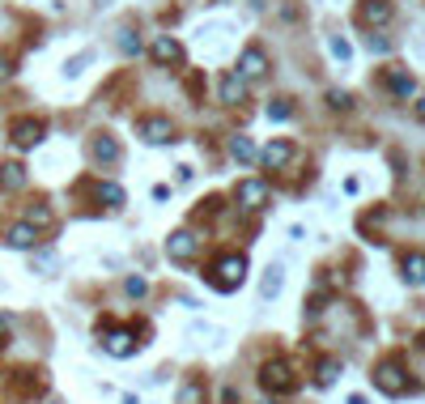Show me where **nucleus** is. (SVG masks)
<instances>
[{"mask_svg":"<svg viewBox=\"0 0 425 404\" xmlns=\"http://www.w3.org/2000/svg\"><path fill=\"white\" fill-rule=\"evenodd\" d=\"M85 64H89V51H85V55H77V60H72V64H68V77H77V72H81V68H85Z\"/></svg>","mask_w":425,"mask_h":404,"instance_id":"27","label":"nucleus"},{"mask_svg":"<svg viewBox=\"0 0 425 404\" xmlns=\"http://www.w3.org/2000/svg\"><path fill=\"white\" fill-rule=\"evenodd\" d=\"M328 102H332V107H341V111H345V107H349V102H353V98H349V94H328Z\"/></svg>","mask_w":425,"mask_h":404,"instance_id":"28","label":"nucleus"},{"mask_svg":"<svg viewBox=\"0 0 425 404\" xmlns=\"http://www.w3.org/2000/svg\"><path fill=\"white\" fill-rule=\"evenodd\" d=\"M264 72H268L264 51H260V47H247L243 60H238V77H243V81H255V77H264Z\"/></svg>","mask_w":425,"mask_h":404,"instance_id":"10","label":"nucleus"},{"mask_svg":"<svg viewBox=\"0 0 425 404\" xmlns=\"http://www.w3.org/2000/svg\"><path fill=\"white\" fill-rule=\"evenodd\" d=\"M196 251H200V243H196V234H187V230H175V234L166 239V256L179 260V264H187Z\"/></svg>","mask_w":425,"mask_h":404,"instance_id":"7","label":"nucleus"},{"mask_svg":"<svg viewBox=\"0 0 425 404\" xmlns=\"http://www.w3.org/2000/svg\"><path fill=\"white\" fill-rule=\"evenodd\" d=\"M243 277H247V260L243 256H226L213 268V285L217 290H234V285H243Z\"/></svg>","mask_w":425,"mask_h":404,"instance_id":"1","label":"nucleus"},{"mask_svg":"<svg viewBox=\"0 0 425 404\" xmlns=\"http://www.w3.org/2000/svg\"><path fill=\"white\" fill-rule=\"evenodd\" d=\"M421 349H425V337H421Z\"/></svg>","mask_w":425,"mask_h":404,"instance_id":"31","label":"nucleus"},{"mask_svg":"<svg viewBox=\"0 0 425 404\" xmlns=\"http://www.w3.org/2000/svg\"><path fill=\"white\" fill-rule=\"evenodd\" d=\"M375 388H379V392H387V396H400V392L409 388V379H404V371H400V362H396V358H387V362L375 371Z\"/></svg>","mask_w":425,"mask_h":404,"instance_id":"4","label":"nucleus"},{"mask_svg":"<svg viewBox=\"0 0 425 404\" xmlns=\"http://www.w3.org/2000/svg\"><path fill=\"white\" fill-rule=\"evenodd\" d=\"M260 379H264V388H268V392H294V388H298V379H294V366H289L285 358L268 362Z\"/></svg>","mask_w":425,"mask_h":404,"instance_id":"3","label":"nucleus"},{"mask_svg":"<svg viewBox=\"0 0 425 404\" xmlns=\"http://www.w3.org/2000/svg\"><path fill=\"white\" fill-rule=\"evenodd\" d=\"M51 222H55V217H51V209H47V204H30V209H26V226H34V230H47Z\"/></svg>","mask_w":425,"mask_h":404,"instance_id":"20","label":"nucleus"},{"mask_svg":"<svg viewBox=\"0 0 425 404\" xmlns=\"http://www.w3.org/2000/svg\"><path fill=\"white\" fill-rule=\"evenodd\" d=\"M243 98H247V81H243L238 72H226V77H221V102L238 107Z\"/></svg>","mask_w":425,"mask_h":404,"instance_id":"14","label":"nucleus"},{"mask_svg":"<svg viewBox=\"0 0 425 404\" xmlns=\"http://www.w3.org/2000/svg\"><path fill=\"white\" fill-rule=\"evenodd\" d=\"M328 47H332V55H336V60H349V55H353V47H349L345 38H332Z\"/></svg>","mask_w":425,"mask_h":404,"instance_id":"26","label":"nucleus"},{"mask_svg":"<svg viewBox=\"0 0 425 404\" xmlns=\"http://www.w3.org/2000/svg\"><path fill=\"white\" fill-rule=\"evenodd\" d=\"M417 119H425V94H421V102H417Z\"/></svg>","mask_w":425,"mask_h":404,"instance_id":"30","label":"nucleus"},{"mask_svg":"<svg viewBox=\"0 0 425 404\" xmlns=\"http://www.w3.org/2000/svg\"><path fill=\"white\" fill-rule=\"evenodd\" d=\"M289 115H294L289 98H272V102H268V119H289Z\"/></svg>","mask_w":425,"mask_h":404,"instance_id":"22","label":"nucleus"},{"mask_svg":"<svg viewBox=\"0 0 425 404\" xmlns=\"http://www.w3.org/2000/svg\"><path fill=\"white\" fill-rule=\"evenodd\" d=\"M234 200H238L247 213H260V209L268 204V183H264V179H243V183L234 187Z\"/></svg>","mask_w":425,"mask_h":404,"instance_id":"2","label":"nucleus"},{"mask_svg":"<svg viewBox=\"0 0 425 404\" xmlns=\"http://www.w3.org/2000/svg\"><path fill=\"white\" fill-rule=\"evenodd\" d=\"M4 243H9V247H21V251H30V247H34V243H38V230H34V226H26V222H21V226H13V230H9V234H4Z\"/></svg>","mask_w":425,"mask_h":404,"instance_id":"16","label":"nucleus"},{"mask_svg":"<svg viewBox=\"0 0 425 404\" xmlns=\"http://www.w3.org/2000/svg\"><path fill=\"white\" fill-rule=\"evenodd\" d=\"M289 158H294V145H289V141H272V145L264 149V166H268V170L289 166Z\"/></svg>","mask_w":425,"mask_h":404,"instance_id":"15","label":"nucleus"},{"mask_svg":"<svg viewBox=\"0 0 425 404\" xmlns=\"http://www.w3.org/2000/svg\"><path fill=\"white\" fill-rule=\"evenodd\" d=\"M153 60H158V64H179V60H183V47H179V38H170V34L153 38Z\"/></svg>","mask_w":425,"mask_h":404,"instance_id":"12","label":"nucleus"},{"mask_svg":"<svg viewBox=\"0 0 425 404\" xmlns=\"http://www.w3.org/2000/svg\"><path fill=\"white\" fill-rule=\"evenodd\" d=\"M89 158H94V162H106V166H111V162L119 158V145H115V136L98 132V136L89 141Z\"/></svg>","mask_w":425,"mask_h":404,"instance_id":"13","label":"nucleus"},{"mask_svg":"<svg viewBox=\"0 0 425 404\" xmlns=\"http://www.w3.org/2000/svg\"><path fill=\"white\" fill-rule=\"evenodd\" d=\"M179 404H204V383H183V392H179Z\"/></svg>","mask_w":425,"mask_h":404,"instance_id":"21","label":"nucleus"},{"mask_svg":"<svg viewBox=\"0 0 425 404\" xmlns=\"http://www.w3.org/2000/svg\"><path fill=\"white\" fill-rule=\"evenodd\" d=\"M98 200H106V204H123V187H115V183H98Z\"/></svg>","mask_w":425,"mask_h":404,"instance_id":"23","label":"nucleus"},{"mask_svg":"<svg viewBox=\"0 0 425 404\" xmlns=\"http://www.w3.org/2000/svg\"><path fill=\"white\" fill-rule=\"evenodd\" d=\"M9 141H13L17 149H34V145L43 141V124H38V119H17V124L9 128Z\"/></svg>","mask_w":425,"mask_h":404,"instance_id":"6","label":"nucleus"},{"mask_svg":"<svg viewBox=\"0 0 425 404\" xmlns=\"http://www.w3.org/2000/svg\"><path fill=\"white\" fill-rule=\"evenodd\" d=\"M21 183H26V166L4 162V166H0V192H17Z\"/></svg>","mask_w":425,"mask_h":404,"instance_id":"17","label":"nucleus"},{"mask_svg":"<svg viewBox=\"0 0 425 404\" xmlns=\"http://www.w3.org/2000/svg\"><path fill=\"white\" fill-rule=\"evenodd\" d=\"M136 132H140L149 145H166V141L175 136V128H170V119H166V115H145V119L136 124Z\"/></svg>","mask_w":425,"mask_h":404,"instance_id":"5","label":"nucleus"},{"mask_svg":"<svg viewBox=\"0 0 425 404\" xmlns=\"http://www.w3.org/2000/svg\"><path fill=\"white\" fill-rule=\"evenodd\" d=\"M13 77V60L9 55H0V81H9Z\"/></svg>","mask_w":425,"mask_h":404,"instance_id":"29","label":"nucleus"},{"mask_svg":"<svg viewBox=\"0 0 425 404\" xmlns=\"http://www.w3.org/2000/svg\"><path fill=\"white\" fill-rule=\"evenodd\" d=\"M358 21L362 26H387L392 21V0H362L358 4Z\"/></svg>","mask_w":425,"mask_h":404,"instance_id":"9","label":"nucleus"},{"mask_svg":"<svg viewBox=\"0 0 425 404\" xmlns=\"http://www.w3.org/2000/svg\"><path fill=\"white\" fill-rule=\"evenodd\" d=\"M102 345H106V354H115V358H128L140 341H136V332L132 328H111L106 337H102Z\"/></svg>","mask_w":425,"mask_h":404,"instance_id":"8","label":"nucleus"},{"mask_svg":"<svg viewBox=\"0 0 425 404\" xmlns=\"http://www.w3.org/2000/svg\"><path fill=\"white\" fill-rule=\"evenodd\" d=\"M383 81H387V89H392L396 98H409V94L417 89V81H413L409 68H383Z\"/></svg>","mask_w":425,"mask_h":404,"instance_id":"11","label":"nucleus"},{"mask_svg":"<svg viewBox=\"0 0 425 404\" xmlns=\"http://www.w3.org/2000/svg\"><path fill=\"white\" fill-rule=\"evenodd\" d=\"M281 290V268H268V277H264V298H272Z\"/></svg>","mask_w":425,"mask_h":404,"instance_id":"25","label":"nucleus"},{"mask_svg":"<svg viewBox=\"0 0 425 404\" xmlns=\"http://www.w3.org/2000/svg\"><path fill=\"white\" fill-rule=\"evenodd\" d=\"M230 153H234V162H243V166L255 162V145H251L247 136H234V141H230Z\"/></svg>","mask_w":425,"mask_h":404,"instance_id":"19","label":"nucleus"},{"mask_svg":"<svg viewBox=\"0 0 425 404\" xmlns=\"http://www.w3.org/2000/svg\"><path fill=\"white\" fill-rule=\"evenodd\" d=\"M404 281H413V285H425V256H404Z\"/></svg>","mask_w":425,"mask_h":404,"instance_id":"18","label":"nucleus"},{"mask_svg":"<svg viewBox=\"0 0 425 404\" xmlns=\"http://www.w3.org/2000/svg\"><path fill=\"white\" fill-rule=\"evenodd\" d=\"M336 375H341V362H336V358H324V362H319V383H336Z\"/></svg>","mask_w":425,"mask_h":404,"instance_id":"24","label":"nucleus"}]
</instances>
